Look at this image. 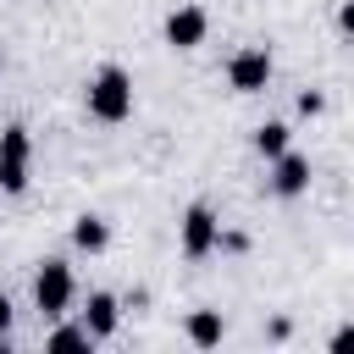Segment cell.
<instances>
[{
	"instance_id": "52a82bcc",
	"label": "cell",
	"mask_w": 354,
	"mask_h": 354,
	"mask_svg": "<svg viewBox=\"0 0 354 354\" xmlns=\"http://www.w3.org/2000/svg\"><path fill=\"white\" fill-rule=\"evenodd\" d=\"M310 183H315V166H310V155H299V149H282V155L271 160V194H277V199H299V194H310Z\"/></svg>"
},
{
	"instance_id": "7a4b0ae2",
	"label": "cell",
	"mask_w": 354,
	"mask_h": 354,
	"mask_svg": "<svg viewBox=\"0 0 354 354\" xmlns=\"http://www.w3.org/2000/svg\"><path fill=\"white\" fill-rule=\"evenodd\" d=\"M72 299H77V277H72V266L55 254V260H44L39 271H33V310L44 315V321H61V315H72Z\"/></svg>"
},
{
	"instance_id": "277c9868",
	"label": "cell",
	"mask_w": 354,
	"mask_h": 354,
	"mask_svg": "<svg viewBox=\"0 0 354 354\" xmlns=\"http://www.w3.org/2000/svg\"><path fill=\"white\" fill-rule=\"evenodd\" d=\"M271 77H277V61H271L266 44H243V50L227 55V88L232 94H266Z\"/></svg>"
},
{
	"instance_id": "8fae6325",
	"label": "cell",
	"mask_w": 354,
	"mask_h": 354,
	"mask_svg": "<svg viewBox=\"0 0 354 354\" xmlns=\"http://www.w3.org/2000/svg\"><path fill=\"white\" fill-rule=\"evenodd\" d=\"M282 149H293V127H288V122H277V116H271V122H260V127H254V155H260V160H277Z\"/></svg>"
},
{
	"instance_id": "2e32d148",
	"label": "cell",
	"mask_w": 354,
	"mask_h": 354,
	"mask_svg": "<svg viewBox=\"0 0 354 354\" xmlns=\"http://www.w3.org/2000/svg\"><path fill=\"white\" fill-rule=\"evenodd\" d=\"M337 33H343V39H354V0H343V6H337Z\"/></svg>"
},
{
	"instance_id": "9a60e30c",
	"label": "cell",
	"mask_w": 354,
	"mask_h": 354,
	"mask_svg": "<svg viewBox=\"0 0 354 354\" xmlns=\"http://www.w3.org/2000/svg\"><path fill=\"white\" fill-rule=\"evenodd\" d=\"M11 321H17V304H11V293H0V343L11 337Z\"/></svg>"
},
{
	"instance_id": "6da1fadb",
	"label": "cell",
	"mask_w": 354,
	"mask_h": 354,
	"mask_svg": "<svg viewBox=\"0 0 354 354\" xmlns=\"http://www.w3.org/2000/svg\"><path fill=\"white\" fill-rule=\"evenodd\" d=\"M83 105H88V116L105 122V127L127 122V116H133V72L116 66V61H105V66L88 77V88H83Z\"/></svg>"
},
{
	"instance_id": "8992f818",
	"label": "cell",
	"mask_w": 354,
	"mask_h": 354,
	"mask_svg": "<svg viewBox=\"0 0 354 354\" xmlns=\"http://www.w3.org/2000/svg\"><path fill=\"white\" fill-rule=\"evenodd\" d=\"M160 33H166V44L171 50H199L205 39H210V11L205 6H171L166 11V22H160Z\"/></svg>"
},
{
	"instance_id": "30bf717a",
	"label": "cell",
	"mask_w": 354,
	"mask_h": 354,
	"mask_svg": "<svg viewBox=\"0 0 354 354\" xmlns=\"http://www.w3.org/2000/svg\"><path fill=\"white\" fill-rule=\"evenodd\" d=\"M188 343L194 348H221V337H227V321H221V310H188Z\"/></svg>"
},
{
	"instance_id": "5b68a950",
	"label": "cell",
	"mask_w": 354,
	"mask_h": 354,
	"mask_svg": "<svg viewBox=\"0 0 354 354\" xmlns=\"http://www.w3.org/2000/svg\"><path fill=\"white\" fill-rule=\"evenodd\" d=\"M216 238H221V216H216L205 199H194V205L183 210V221H177V249H183V260L216 254Z\"/></svg>"
},
{
	"instance_id": "7c38bea8",
	"label": "cell",
	"mask_w": 354,
	"mask_h": 354,
	"mask_svg": "<svg viewBox=\"0 0 354 354\" xmlns=\"http://www.w3.org/2000/svg\"><path fill=\"white\" fill-rule=\"evenodd\" d=\"M44 348H50V354H72V348H94V337H88V326H83V321H66V315H61V321L50 326Z\"/></svg>"
},
{
	"instance_id": "5bb4252c",
	"label": "cell",
	"mask_w": 354,
	"mask_h": 354,
	"mask_svg": "<svg viewBox=\"0 0 354 354\" xmlns=\"http://www.w3.org/2000/svg\"><path fill=\"white\" fill-rule=\"evenodd\" d=\"M293 105H299V116H321V111H326V94H321V88H304Z\"/></svg>"
},
{
	"instance_id": "9c48e42d",
	"label": "cell",
	"mask_w": 354,
	"mask_h": 354,
	"mask_svg": "<svg viewBox=\"0 0 354 354\" xmlns=\"http://www.w3.org/2000/svg\"><path fill=\"white\" fill-rule=\"evenodd\" d=\"M72 249H77V254H105V249H111V221H105L100 210H83V216L72 221Z\"/></svg>"
},
{
	"instance_id": "3957f363",
	"label": "cell",
	"mask_w": 354,
	"mask_h": 354,
	"mask_svg": "<svg viewBox=\"0 0 354 354\" xmlns=\"http://www.w3.org/2000/svg\"><path fill=\"white\" fill-rule=\"evenodd\" d=\"M33 183V133L22 122L0 127V194H28Z\"/></svg>"
},
{
	"instance_id": "e0dca14e",
	"label": "cell",
	"mask_w": 354,
	"mask_h": 354,
	"mask_svg": "<svg viewBox=\"0 0 354 354\" xmlns=\"http://www.w3.org/2000/svg\"><path fill=\"white\" fill-rule=\"evenodd\" d=\"M0 72H6V44H0Z\"/></svg>"
},
{
	"instance_id": "ba28073f",
	"label": "cell",
	"mask_w": 354,
	"mask_h": 354,
	"mask_svg": "<svg viewBox=\"0 0 354 354\" xmlns=\"http://www.w3.org/2000/svg\"><path fill=\"white\" fill-rule=\"evenodd\" d=\"M83 326H88V337H94V343H111V337H116V326H122V299H116V293H105V288H94V293H88V304H83Z\"/></svg>"
},
{
	"instance_id": "4fadbf2b",
	"label": "cell",
	"mask_w": 354,
	"mask_h": 354,
	"mask_svg": "<svg viewBox=\"0 0 354 354\" xmlns=\"http://www.w3.org/2000/svg\"><path fill=\"white\" fill-rule=\"evenodd\" d=\"M326 348H332V354H354V321H343V326H332V337H326Z\"/></svg>"
}]
</instances>
